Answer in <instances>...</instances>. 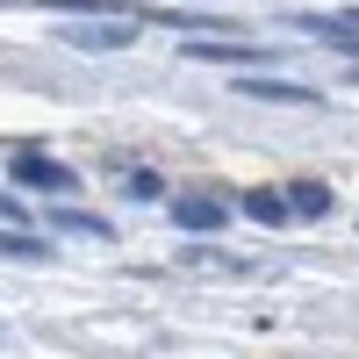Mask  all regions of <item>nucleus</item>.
<instances>
[{
  "instance_id": "nucleus-1",
  "label": "nucleus",
  "mask_w": 359,
  "mask_h": 359,
  "mask_svg": "<svg viewBox=\"0 0 359 359\" xmlns=\"http://www.w3.org/2000/svg\"><path fill=\"white\" fill-rule=\"evenodd\" d=\"M165 208H172V230H194V237L230 230V201L223 194H172Z\"/></svg>"
},
{
  "instance_id": "nucleus-2",
  "label": "nucleus",
  "mask_w": 359,
  "mask_h": 359,
  "mask_svg": "<svg viewBox=\"0 0 359 359\" xmlns=\"http://www.w3.org/2000/svg\"><path fill=\"white\" fill-rule=\"evenodd\" d=\"M15 180H22V187H36V194H72V187H79V172H72L65 158H43V151H22V158H15Z\"/></svg>"
},
{
  "instance_id": "nucleus-3",
  "label": "nucleus",
  "mask_w": 359,
  "mask_h": 359,
  "mask_svg": "<svg viewBox=\"0 0 359 359\" xmlns=\"http://www.w3.org/2000/svg\"><path fill=\"white\" fill-rule=\"evenodd\" d=\"M187 57H194V65H266L273 50L237 43V36H201V43H187Z\"/></svg>"
},
{
  "instance_id": "nucleus-4",
  "label": "nucleus",
  "mask_w": 359,
  "mask_h": 359,
  "mask_svg": "<svg viewBox=\"0 0 359 359\" xmlns=\"http://www.w3.org/2000/svg\"><path fill=\"white\" fill-rule=\"evenodd\" d=\"M180 266H187V273H252V259H245V252H223V245H194V252H180Z\"/></svg>"
},
{
  "instance_id": "nucleus-5",
  "label": "nucleus",
  "mask_w": 359,
  "mask_h": 359,
  "mask_svg": "<svg viewBox=\"0 0 359 359\" xmlns=\"http://www.w3.org/2000/svg\"><path fill=\"white\" fill-rule=\"evenodd\" d=\"M245 94L252 101H280V108H316V86H302V79H245Z\"/></svg>"
},
{
  "instance_id": "nucleus-6",
  "label": "nucleus",
  "mask_w": 359,
  "mask_h": 359,
  "mask_svg": "<svg viewBox=\"0 0 359 359\" xmlns=\"http://www.w3.org/2000/svg\"><path fill=\"white\" fill-rule=\"evenodd\" d=\"M130 36H137V22H123V15H115V22H94V29H79L72 43H79V50H123Z\"/></svg>"
},
{
  "instance_id": "nucleus-7",
  "label": "nucleus",
  "mask_w": 359,
  "mask_h": 359,
  "mask_svg": "<svg viewBox=\"0 0 359 359\" xmlns=\"http://www.w3.org/2000/svg\"><path fill=\"white\" fill-rule=\"evenodd\" d=\"M287 208H294V201L273 194V187H252V194H245V216H259V223H287Z\"/></svg>"
},
{
  "instance_id": "nucleus-8",
  "label": "nucleus",
  "mask_w": 359,
  "mask_h": 359,
  "mask_svg": "<svg viewBox=\"0 0 359 359\" xmlns=\"http://www.w3.org/2000/svg\"><path fill=\"white\" fill-rule=\"evenodd\" d=\"M50 230H79V237H115L101 216H86V208H50Z\"/></svg>"
},
{
  "instance_id": "nucleus-9",
  "label": "nucleus",
  "mask_w": 359,
  "mask_h": 359,
  "mask_svg": "<svg viewBox=\"0 0 359 359\" xmlns=\"http://www.w3.org/2000/svg\"><path fill=\"white\" fill-rule=\"evenodd\" d=\"M50 245L43 237H29V230H0V259H43Z\"/></svg>"
},
{
  "instance_id": "nucleus-10",
  "label": "nucleus",
  "mask_w": 359,
  "mask_h": 359,
  "mask_svg": "<svg viewBox=\"0 0 359 359\" xmlns=\"http://www.w3.org/2000/svg\"><path fill=\"white\" fill-rule=\"evenodd\" d=\"M287 201L302 208V216H323V208H331V187H316V180H302V187H287Z\"/></svg>"
},
{
  "instance_id": "nucleus-11",
  "label": "nucleus",
  "mask_w": 359,
  "mask_h": 359,
  "mask_svg": "<svg viewBox=\"0 0 359 359\" xmlns=\"http://www.w3.org/2000/svg\"><path fill=\"white\" fill-rule=\"evenodd\" d=\"M123 187H130L137 201H158V194H165V180H158V172H144V165H137V172H123Z\"/></svg>"
},
{
  "instance_id": "nucleus-12",
  "label": "nucleus",
  "mask_w": 359,
  "mask_h": 359,
  "mask_svg": "<svg viewBox=\"0 0 359 359\" xmlns=\"http://www.w3.org/2000/svg\"><path fill=\"white\" fill-rule=\"evenodd\" d=\"M0 223H22V201L15 194H0Z\"/></svg>"
},
{
  "instance_id": "nucleus-13",
  "label": "nucleus",
  "mask_w": 359,
  "mask_h": 359,
  "mask_svg": "<svg viewBox=\"0 0 359 359\" xmlns=\"http://www.w3.org/2000/svg\"><path fill=\"white\" fill-rule=\"evenodd\" d=\"M352 22H359V8H352Z\"/></svg>"
}]
</instances>
